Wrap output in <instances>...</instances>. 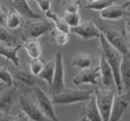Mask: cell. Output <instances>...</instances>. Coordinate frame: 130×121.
I'll return each instance as SVG.
<instances>
[{"instance_id":"6da1fadb","label":"cell","mask_w":130,"mask_h":121,"mask_svg":"<svg viewBox=\"0 0 130 121\" xmlns=\"http://www.w3.org/2000/svg\"><path fill=\"white\" fill-rule=\"evenodd\" d=\"M100 40V47H101V54L104 55L106 61L111 66L112 70L114 72V78H116V88L117 93H123V87H122L121 82V61H122V53L119 52L116 48H113L107 42V40L104 37V35L101 33L99 37Z\"/></svg>"},{"instance_id":"7a4b0ae2","label":"cell","mask_w":130,"mask_h":121,"mask_svg":"<svg viewBox=\"0 0 130 121\" xmlns=\"http://www.w3.org/2000/svg\"><path fill=\"white\" fill-rule=\"evenodd\" d=\"M94 96V90L79 89V88H64L62 92L52 95L51 99L54 105H70L76 103L88 102Z\"/></svg>"},{"instance_id":"3957f363","label":"cell","mask_w":130,"mask_h":121,"mask_svg":"<svg viewBox=\"0 0 130 121\" xmlns=\"http://www.w3.org/2000/svg\"><path fill=\"white\" fill-rule=\"evenodd\" d=\"M117 92H114L112 88H95L94 89V96L96 101L97 108L101 112L104 121H109L110 114H111L112 105L116 97Z\"/></svg>"},{"instance_id":"277c9868","label":"cell","mask_w":130,"mask_h":121,"mask_svg":"<svg viewBox=\"0 0 130 121\" xmlns=\"http://www.w3.org/2000/svg\"><path fill=\"white\" fill-rule=\"evenodd\" d=\"M26 21L23 25V37L24 40L39 39L40 36L46 34L47 32H52L54 29V25L50 19L47 21Z\"/></svg>"},{"instance_id":"5b68a950","label":"cell","mask_w":130,"mask_h":121,"mask_svg":"<svg viewBox=\"0 0 130 121\" xmlns=\"http://www.w3.org/2000/svg\"><path fill=\"white\" fill-rule=\"evenodd\" d=\"M96 25L99 26L101 33L107 40V42L113 48H116L119 52H121L122 54H126L128 52H130V48L127 44L124 37L116 28H113L112 26H109L106 24H96Z\"/></svg>"},{"instance_id":"8992f818","label":"cell","mask_w":130,"mask_h":121,"mask_svg":"<svg viewBox=\"0 0 130 121\" xmlns=\"http://www.w3.org/2000/svg\"><path fill=\"white\" fill-rule=\"evenodd\" d=\"M32 92H33L35 103L37 104V107L41 109L42 112H43L49 119H51L52 121H60L56 114V111H54V103L52 102L51 97L40 87H34Z\"/></svg>"},{"instance_id":"52a82bcc","label":"cell","mask_w":130,"mask_h":121,"mask_svg":"<svg viewBox=\"0 0 130 121\" xmlns=\"http://www.w3.org/2000/svg\"><path fill=\"white\" fill-rule=\"evenodd\" d=\"M54 62H56V70H54V76L52 80V85L49 87V93L52 95H56L58 93L62 92L66 88L64 85V66H63V59H62L61 52H57L54 57Z\"/></svg>"},{"instance_id":"ba28073f","label":"cell","mask_w":130,"mask_h":121,"mask_svg":"<svg viewBox=\"0 0 130 121\" xmlns=\"http://www.w3.org/2000/svg\"><path fill=\"white\" fill-rule=\"evenodd\" d=\"M130 107V93H117L109 121H120Z\"/></svg>"},{"instance_id":"9c48e42d","label":"cell","mask_w":130,"mask_h":121,"mask_svg":"<svg viewBox=\"0 0 130 121\" xmlns=\"http://www.w3.org/2000/svg\"><path fill=\"white\" fill-rule=\"evenodd\" d=\"M18 100H19L21 110L23 111L24 113H26V115L29 118V120H32V121H52L42 112L41 109L37 107L36 103L33 102L31 99L26 97L23 94H19Z\"/></svg>"},{"instance_id":"30bf717a","label":"cell","mask_w":130,"mask_h":121,"mask_svg":"<svg viewBox=\"0 0 130 121\" xmlns=\"http://www.w3.org/2000/svg\"><path fill=\"white\" fill-rule=\"evenodd\" d=\"M70 32L74 33L75 35H77V36H79L84 41L99 39L100 35H101V31H100L99 26L92 21L82 23L76 27H71Z\"/></svg>"},{"instance_id":"8fae6325","label":"cell","mask_w":130,"mask_h":121,"mask_svg":"<svg viewBox=\"0 0 130 121\" xmlns=\"http://www.w3.org/2000/svg\"><path fill=\"white\" fill-rule=\"evenodd\" d=\"M100 78H101L100 67L88 68V69L80 70L72 78V84L75 86H79V85H92V86H94L99 83Z\"/></svg>"},{"instance_id":"7c38bea8","label":"cell","mask_w":130,"mask_h":121,"mask_svg":"<svg viewBox=\"0 0 130 121\" xmlns=\"http://www.w3.org/2000/svg\"><path fill=\"white\" fill-rule=\"evenodd\" d=\"M129 5V1H127L123 5H112L100 11V17L104 21H119L124 17L127 12V7Z\"/></svg>"},{"instance_id":"4fadbf2b","label":"cell","mask_w":130,"mask_h":121,"mask_svg":"<svg viewBox=\"0 0 130 121\" xmlns=\"http://www.w3.org/2000/svg\"><path fill=\"white\" fill-rule=\"evenodd\" d=\"M17 99H19L18 89L14 85L7 86L0 95V111L9 113V111L11 110L12 105L15 104Z\"/></svg>"},{"instance_id":"5bb4252c","label":"cell","mask_w":130,"mask_h":121,"mask_svg":"<svg viewBox=\"0 0 130 121\" xmlns=\"http://www.w3.org/2000/svg\"><path fill=\"white\" fill-rule=\"evenodd\" d=\"M10 2L12 5V8L27 21H35V19L42 18L41 15L36 14L31 8V6L28 5V0H10Z\"/></svg>"},{"instance_id":"9a60e30c","label":"cell","mask_w":130,"mask_h":121,"mask_svg":"<svg viewBox=\"0 0 130 121\" xmlns=\"http://www.w3.org/2000/svg\"><path fill=\"white\" fill-rule=\"evenodd\" d=\"M99 67H100V71H101V80H102V83H103L104 87L111 88L113 85H116L114 72L103 54H101V57H100Z\"/></svg>"},{"instance_id":"2e32d148","label":"cell","mask_w":130,"mask_h":121,"mask_svg":"<svg viewBox=\"0 0 130 121\" xmlns=\"http://www.w3.org/2000/svg\"><path fill=\"white\" fill-rule=\"evenodd\" d=\"M22 48L21 44L16 45H10L0 42V55L5 59H7L8 61H10L11 64H14L15 66L19 65V58H18V51Z\"/></svg>"},{"instance_id":"e0dca14e","label":"cell","mask_w":130,"mask_h":121,"mask_svg":"<svg viewBox=\"0 0 130 121\" xmlns=\"http://www.w3.org/2000/svg\"><path fill=\"white\" fill-rule=\"evenodd\" d=\"M121 82L123 92L130 93V52L126 54H122V61H121Z\"/></svg>"},{"instance_id":"ac0fdd59","label":"cell","mask_w":130,"mask_h":121,"mask_svg":"<svg viewBox=\"0 0 130 121\" xmlns=\"http://www.w3.org/2000/svg\"><path fill=\"white\" fill-rule=\"evenodd\" d=\"M14 80L22 85H26V86H34L36 84L35 76L32 74L31 71L26 69H15L11 72Z\"/></svg>"},{"instance_id":"d6986e66","label":"cell","mask_w":130,"mask_h":121,"mask_svg":"<svg viewBox=\"0 0 130 121\" xmlns=\"http://www.w3.org/2000/svg\"><path fill=\"white\" fill-rule=\"evenodd\" d=\"M84 117L87 118L88 121H104L103 117H102L101 112H100L99 108H97L96 101H95V96H93L91 100L87 102V105L84 109Z\"/></svg>"},{"instance_id":"ffe728a7","label":"cell","mask_w":130,"mask_h":121,"mask_svg":"<svg viewBox=\"0 0 130 121\" xmlns=\"http://www.w3.org/2000/svg\"><path fill=\"white\" fill-rule=\"evenodd\" d=\"M24 48L26 50L27 54L31 59H39L42 54V47L37 39L26 40L24 43Z\"/></svg>"},{"instance_id":"44dd1931","label":"cell","mask_w":130,"mask_h":121,"mask_svg":"<svg viewBox=\"0 0 130 121\" xmlns=\"http://www.w3.org/2000/svg\"><path fill=\"white\" fill-rule=\"evenodd\" d=\"M44 15H45V17L47 19H50V21L53 23L56 29L61 31V32H66V33H70V27H69V25L67 24V23L63 21V18L60 17L58 14H56L54 11H52L51 9H50V10H47Z\"/></svg>"},{"instance_id":"7402d4cb","label":"cell","mask_w":130,"mask_h":121,"mask_svg":"<svg viewBox=\"0 0 130 121\" xmlns=\"http://www.w3.org/2000/svg\"><path fill=\"white\" fill-rule=\"evenodd\" d=\"M70 64H71V66L79 68L80 70L88 69V68H92L93 58H92V55H89L87 53H78V54L74 55Z\"/></svg>"},{"instance_id":"603a6c76","label":"cell","mask_w":130,"mask_h":121,"mask_svg":"<svg viewBox=\"0 0 130 121\" xmlns=\"http://www.w3.org/2000/svg\"><path fill=\"white\" fill-rule=\"evenodd\" d=\"M54 70H56V62H54V59H53V60H50V61L45 62L41 74H40L37 77H39L40 79L44 80V82L46 83L47 86L50 87L52 85V80H53Z\"/></svg>"},{"instance_id":"cb8c5ba5","label":"cell","mask_w":130,"mask_h":121,"mask_svg":"<svg viewBox=\"0 0 130 121\" xmlns=\"http://www.w3.org/2000/svg\"><path fill=\"white\" fill-rule=\"evenodd\" d=\"M24 25L23 23V17L21 14H18L15 9L8 11L6 19V27L8 29H17Z\"/></svg>"},{"instance_id":"d4e9b609","label":"cell","mask_w":130,"mask_h":121,"mask_svg":"<svg viewBox=\"0 0 130 121\" xmlns=\"http://www.w3.org/2000/svg\"><path fill=\"white\" fill-rule=\"evenodd\" d=\"M117 0H95L93 2H89L86 6L87 9H91V10H96V11H101L103 9L107 8V7L114 5Z\"/></svg>"},{"instance_id":"484cf974","label":"cell","mask_w":130,"mask_h":121,"mask_svg":"<svg viewBox=\"0 0 130 121\" xmlns=\"http://www.w3.org/2000/svg\"><path fill=\"white\" fill-rule=\"evenodd\" d=\"M0 42L6 44H10V45L18 44L16 42V39H15L14 35L8 31V28L5 25H1V24H0Z\"/></svg>"},{"instance_id":"4316f807","label":"cell","mask_w":130,"mask_h":121,"mask_svg":"<svg viewBox=\"0 0 130 121\" xmlns=\"http://www.w3.org/2000/svg\"><path fill=\"white\" fill-rule=\"evenodd\" d=\"M51 35L53 37L54 42L58 45H60V47H63V45H66L69 42V33H66V32H61L54 28L51 32Z\"/></svg>"},{"instance_id":"83f0119b","label":"cell","mask_w":130,"mask_h":121,"mask_svg":"<svg viewBox=\"0 0 130 121\" xmlns=\"http://www.w3.org/2000/svg\"><path fill=\"white\" fill-rule=\"evenodd\" d=\"M62 18L69 25L70 28L78 26L80 24V15H79V12H64Z\"/></svg>"},{"instance_id":"f1b7e54d","label":"cell","mask_w":130,"mask_h":121,"mask_svg":"<svg viewBox=\"0 0 130 121\" xmlns=\"http://www.w3.org/2000/svg\"><path fill=\"white\" fill-rule=\"evenodd\" d=\"M80 7L79 0H63L62 1V9L64 12H78Z\"/></svg>"},{"instance_id":"f546056e","label":"cell","mask_w":130,"mask_h":121,"mask_svg":"<svg viewBox=\"0 0 130 121\" xmlns=\"http://www.w3.org/2000/svg\"><path fill=\"white\" fill-rule=\"evenodd\" d=\"M45 62H43L41 59H31L29 61V71L34 75V76H39L41 74L42 69H43Z\"/></svg>"},{"instance_id":"4dcf8cb0","label":"cell","mask_w":130,"mask_h":121,"mask_svg":"<svg viewBox=\"0 0 130 121\" xmlns=\"http://www.w3.org/2000/svg\"><path fill=\"white\" fill-rule=\"evenodd\" d=\"M0 82L4 83L7 86H12L14 85V77H12V74L9 71L8 69L4 67H0Z\"/></svg>"},{"instance_id":"1f68e13d","label":"cell","mask_w":130,"mask_h":121,"mask_svg":"<svg viewBox=\"0 0 130 121\" xmlns=\"http://www.w3.org/2000/svg\"><path fill=\"white\" fill-rule=\"evenodd\" d=\"M39 8L45 14L47 10L51 9V1L52 0H35Z\"/></svg>"},{"instance_id":"d6a6232c","label":"cell","mask_w":130,"mask_h":121,"mask_svg":"<svg viewBox=\"0 0 130 121\" xmlns=\"http://www.w3.org/2000/svg\"><path fill=\"white\" fill-rule=\"evenodd\" d=\"M123 19H124V32H126V37L128 39V42L130 43V14L129 12H126Z\"/></svg>"},{"instance_id":"836d02e7","label":"cell","mask_w":130,"mask_h":121,"mask_svg":"<svg viewBox=\"0 0 130 121\" xmlns=\"http://www.w3.org/2000/svg\"><path fill=\"white\" fill-rule=\"evenodd\" d=\"M7 15H8V11H7V9L5 8L2 5H0V24L5 25V26H6Z\"/></svg>"},{"instance_id":"e575fe53","label":"cell","mask_w":130,"mask_h":121,"mask_svg":"<svg viewBox=\"0 0 130 121\" xmlns=\"http://www.w3.org/2000/svg\"><path fill=\"white\" fill-rule=\"evenodd\" d=\"M15 117H11L9 113L0 111V121H14Z\"/></svg>"},{"instance_id":"d590c367","label":"cell","mask_w":130,"mask_h":121,"mask_svg":"<svg viewBox=\"0 0 130 121\" xmlns=\"http://www.w3.org/2000/svg\"><path fill=\"white\" fill-rule=\"evenodd\" d=\"M14 121H29V118L26 115V113H24L23 111H22L21 113H18V114L15 117Z\"/></svg>"},{"instance_id":"8d00e7d4","label":"cell","mask_w":130,"mask_h":121,"mask_svg":"<svg viewBox=\"0 0 130 121\" xmlns=\"http://www.w3.org/2000/svg\"><path fill=\"white\" fill-rule=\"evenodd\" d=\"M7 87V85H5V84H0V95H1V93L5 90V88Z\"/></svg>"},{"instance_id":"74e56055","label":"cell","mask_w":130,"mask_h":121,"mask_svg":"<svg viewBox=\"0 0 130 121\" xmlns=\"http://www.w3.org/2000/svg\"><path fill=\"white\" fill-rule=\"evenodd\" d=\"M77 121H88V120H87V118H86V117H84V115H83V117H82L80 119H78Z\"/></svg>"},{"instance_id":"f35d334b","label":"cell","mask_w":130,"mask_h":121,"mask_svg":"<svg viewBox=\"0 0 130 121\" xmlns=\"http://www.w3.org/2000/svg\"><path fill=\"white\" fill-rule=\"evenodd\" d=\"M88 2H93V1H95V0H87Z\"/></svg>"},{"instance_id":"ab89813d","label":"cell","mask_w":130,"mask_h":121,"mask_svg":"<svg viewBox=\"0 0 130 121\" xmlns=\"http://www.w3.org/2000/svg\"><path fill=\"white\" fill-rule=\"evenodd\" d=\"M0 84H4V83H0Z\"/></svg>"},{"instance_id":"60d3db41","label":"cell","mask_w":130,"mask_h":121,"mask_svg":"<svg viewBox=\"0 0 130 121\" xmlns=\"http://www.w3.org/2000/svg\"><path fill=\"white\" fill-rule=\"evenodd\" d=\"M128 1H129V2H130V0H128Z\"/></svg>"},{"instance_id":"b9f144b4","label":"cell","mask_w":130,"mask_h":121,"mask_svg":"<svg viewBox=\"0 0 130 121\" xmlns=\"http://www.w3.org/2000/svg\"><path fill=\"white\" fill-rule=\"evenodd\" d=\"M0 83H1V82H0Z\"/></svg>"}]
</instances>
